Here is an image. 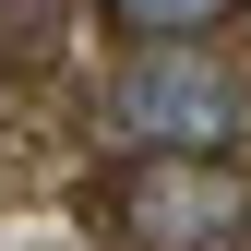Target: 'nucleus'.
I'll return each mask as SVG.
<instances>
[{
  "instance_id": "obj_1",
  "label": "nucleus",
  "mask_w": 251,
  "mask_h": 251,
  "mask_svg": "<svg viewBox=\"0 0 251 251\" xmlns=\"http://www.w3.org/2000/svg\"><path fill=\"white\" fill-rule=\"evenodd\" d=\"M108 120L132 132L144 155H215L239 132V84L215 72V60L192 48V36H155L132 72H120V96H108Z\"/></svg>"
},
{
  "instance_id": "obj_2",
  "label": "nucleus",
  "mask_w": 251,
  "mask_h": 251,
  "mask_svg": "<svg viewBox=\"0 0 251 251\" xmlns=\"http://www.w3.org/2000/svg\"><path fill=\"white\" fill-rule=\"evenodd\" d=\"M239 179L215 168V155H144L132 179H120V227H132L144 251H227L239 227Z\"/></svg>"
},
{
  "instance_id": "obj_3",
  "label": "nucleus",
  "mask_w": 251,
  "mask_h": 251,
  "mask_svg": "<svg viewBox=\"0 0 251 251\" xmlns=\"http://www.w3.org/2000/svg\"><path fill=\"white\" fill-rule=\"evenodd\" d=\"M239 12V0H108V24H120V36H203V24H227Z\"/></svg>"
}]
</instances>
